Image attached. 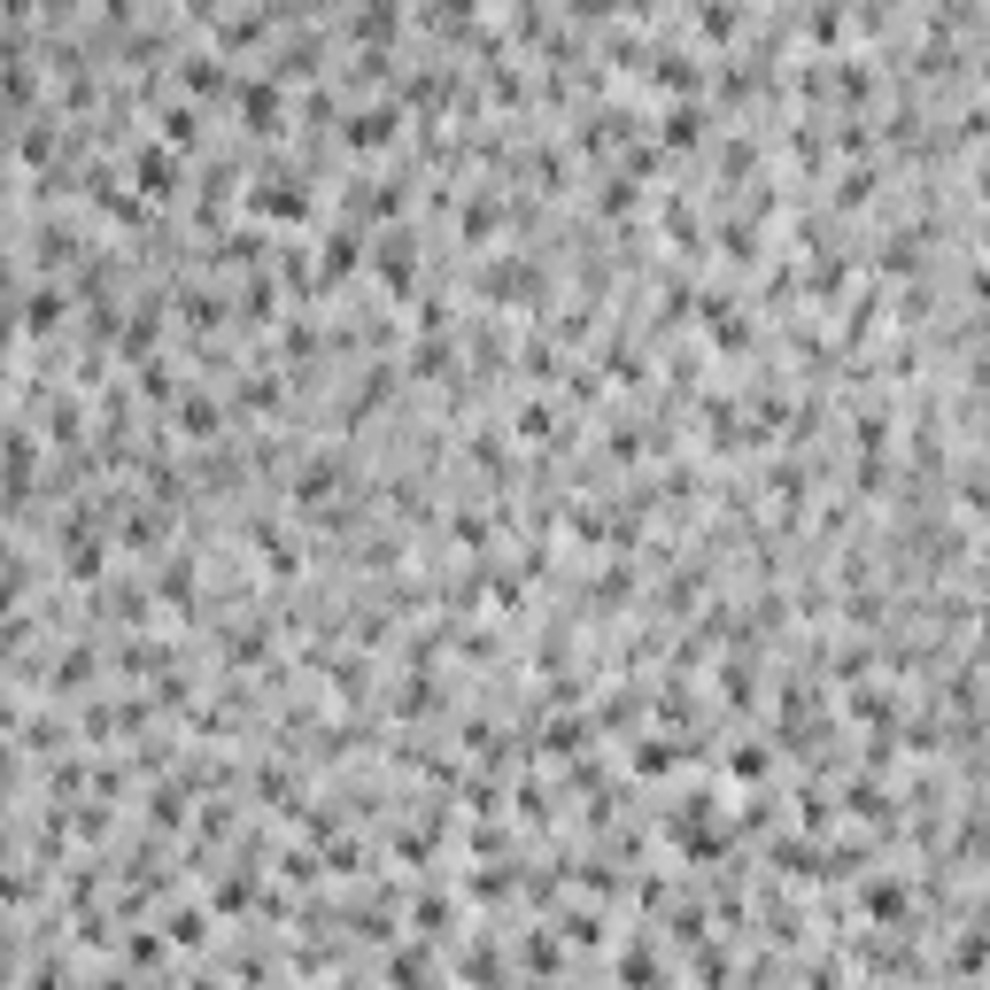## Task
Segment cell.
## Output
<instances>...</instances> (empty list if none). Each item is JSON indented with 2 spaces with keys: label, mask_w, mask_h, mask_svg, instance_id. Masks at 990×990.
I'll list each match as a JSON object with an SVG mask.
<instances>
[{
  "label": "cell",
  "mask_w": 990,
  "mask_h": 990,
  "mask_svg": "<svg viewBox=\"0 0 990 990\" xmlns=\"http://www.w3.org/2000/svg\"><path fill=\"white\" fill-rule=\"evenodd\" d=\"M867 913H874V921H898V913H905V882H874Z\"/></svg>",
  "instance_id": "1"
},
{
  "label": "cell",
  "mask_w": 990,
  "mask_h": 990,
  "mask_svg": "<svg viewBox=\"0 0 990 990\" xmlns=\"http://www.w3.org/2000/svg\"><path fill=\"white\" fill-rule=\"evenodd\" d=\"M256 209H263V217H302L310 202H302V194H287V186H263V194H256Z\"/></svg>",
  "instance_id": "2"
},
{
  "label": "cell",
  "mask_w": 990,
  "mask_h": 990,
  "mask_svg": "<svg viewBox=\"0 0 990 990\" xmlns=\"http://www.w3.org/2000/svg\"><path fill=\"white\" fill-rule=\"evenodd\" d=\"M697 132H704L697 109H673V117H666V147H697Z\"/></svg>",
  "instance_id": "3"
},
{
  "label": "cell",
  "mask_w": 990,
  "mask_h": 990,
  "mask_svg": "<svg viewBox=\"0 0 990 990\" xmlns=\"http://www.w3.org/2000/svg\"><path fill=\"white\" fill-rule=\"evenodd\" d=\"M766 766H774V758H766V743H751V751H735V758H728V774H735V782H758Z\"/></svg>",
  "instance_id": "4"
},
{
  "label": "cell",
  "mask_w": 990,
  "mask_h": 990,
  "mask_svg": "<svg viewBox=\"0 0 990 990\" xmlns=\"http://www.w3.org/2000/svg\"><path fill=\"white\" fill-rule=\"evenodd\" d=\"M635 766H642V774H666V766H673V751H666V743H658V735H650V743H642V751H635Z\"/></svg>",
  "instance_id": "5"
}]
</instances>
